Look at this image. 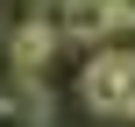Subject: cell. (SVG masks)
Listing matches in <instances>:
<instances>
[{
  "label": "cell",
  "mask_w": 135,
  "mask_h": 127,
  "mask_svg": "<svg viewBox=\"0 0 135 127\" xmlns=\"http://www.w3.org/2000/svg\"><path fill=\"white\" fill-rule=\"evenodd\" d=\"M78 99L107 120H135V49H100L78 78Z\"/></svg>",
  "instance_id": "obj_1"
},
{
  "label": "cell",
  "mask_w": 135,
  "mask_h": 127,
  "mask_svg": "<svg viewBox=\"0 0 135 127\" xmlns=\"http://www.w3.org/2000/svg\"><path fill=\"white\" fill-rule=\"evenodd\" d=\"M43 14H50V28L64 42H100L107 28H121L114 21V0H43Z\"/></svg>",
  "instance_id": "obj_2"
},
{
  "label": "cell",
  "mask_w": 135,
  "mask_h": 127,
  "mask_svg": "<svg viewBox=\"0 0 135 127\" xmlns=\"http://www.w3.org/2000/svg\"><path fill=\"white\" fill-rule=\"evenodd\" d=\"M57 42H64V35L50 28V14H36V21H21V28L7 35V57H14V71H21V78H36V71L57 57Z\"/></svg>",
  "instance_id": "obj_3"
},
{
  "label": "cell",
  "mask_w": 135,
  "mask_h": 127,
  "mask_svg": "<svg viewBox=\"0 0 135 127\" xmlns=\"http://www.w3.org/2000/svg\"><path fill=\"white\" fill-rule=\"evenodd\" d=\"M0 127H50V99L36 78H21L7 99H0Z\"/></svg>",
  "instance_id": "obj_4"
},
{
  "label": "cell",
  "mask_w": 135,
  "mask_h": 127,
  "mask_svg": "<svg viewBox=\"0 0 135 127\" xmlns=\"http://www.w3.org/2000/svg\"><path fill=\"white\" fill-rule=\"evenodd\" d=\"M114 21H121V28H135V0H114Z\"/></svg>",
  "instance_id": "obj_5"
}]
</instances>
